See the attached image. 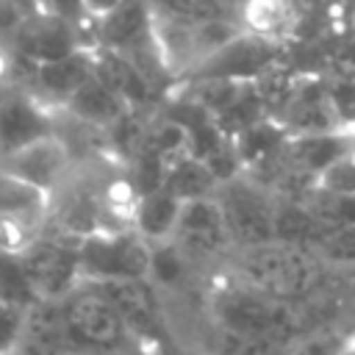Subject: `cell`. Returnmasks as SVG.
<instances>
[{"label": "cell", "mask_w": 355, "mask_h": 355, "mask_svg": "<svg viewBox=\"0 0 355 355\" xmlns=\"http://www.w3.org/2000/svg\"><path fill=\"white\" fill-rule=\"evenodd\" d=\"M75 166H78V155L72 153V147L58 130L28 141L25 147L14 150L0 161V169L47 191L50 197L72 178Z\"/></svg>", "instance_id": "6"}, {"label": "cell", "mask_w": 355, "mask_h": 355, "mask_svg": "<svg viewBox=\"0 0 355 355\" xmlns=\"http://www.w3.org/2000/svg\"><path fill=\"white\" fill-rule=\"evenodd\" d=\"M64 105L86 125H116L125 116V97L108 80H103L97 69Z\"/></svg>", "instance_id": "9"}, {"label": "cell", "mask_w": 355, "mask_h": 355, "mask_svg": "<svg viewBox=\"0 0 355 355\" xmlns=\"http://www.w3.org/2000/svg\"><path fill=\"white\" fill-rule=\"evenodd\" d=\"M36 69V83L58 97V100H69L92 75H94V64L86 58L83 50H75L64 58H55V61H44V64H33Z\"/></svg>", "instance_id": "11"}, {"label": "cell", "mask_w": 355, "mask_h": 355, "mask_svg": "<svg viewBox=\"0 0 355 355\" xmlns=\"http://www.w3.org/2000/svg\"><path fill=\"white\" fill-rule=\"evenodd\" d=\"M180 205H183V200H178L166 189L139 194L136 208H133V230L139 236H144L150 244L169 241L175 233L178 216H180Z\"/></svg>", "instance_id": "10"}, {"label": "cell", "mask_w": 355, "mask_h": 355, "mask_svg": "<svg viewBox=\"0 0 355 355\" xmlns=\"http://www.w3.org/2000/svg\"><path fill=\"white\" fill-rule=\"evenodd\" d=\"M97 31H100V39L114 47V50H122V47H133L144 39L147 33V14H144V6L139 0H125L119 8H114L108 17L97 19Z\"/></svg>", "instance_id": "13"}, {"label": "cell", "mask_w": 355, "mask_h": 355, "mask_svg": "<svg viewBox=\"0 0 355 355\" xmlns=\"http://www.w3.org/2000/svg\"><path fill=\"white\" fill-rule=\"evenodd\" d=\"M55 130L53 116L28 97H6L0 100V161L28 141L47 136Z\"/></svg>", "instance_id": "8"}, {"label": "cell", "mask_w": 355, "mask_h": 355, "mask_svg": "<svg viewBox=\"0 0 355 355\" xmlns=\"http://www.w3.org/2000/svg\"><path fill=\"white\" fill-rule=\"evenodd\" d=\"M313 191L322 197L355 200V150L344 153L330 166H324L313 180Z\"/></svg>", "instance_id": "14"}, {"label": "cell", "mask_w": 355, "mask_h": 355, "mask_svg": "<svg viewBox=\"0 0 355 355\" xmlns=\"http://www.w3.org/2000/svg\"><path fill=\"white\" fill-rule=\"evenodd\" d=\"M164 189L169 194H175L178 200H197V197H211L219 189V178L214 175V169L208 166L205 158L186 153L175 161H169L166 166V178H164Z\"/></svg>", "instance_id": "12"}, {"label": "cell", "mask_w": 355, "mask_h": 355, "mask_svg": "<svg viewBox=\"0 0 355 355\" xmlns=\"http://www.w3.org/2000/svg\"><path fill=\"white\" fill-rule=\"evenodd\" d=\"M14 6L22 11V17H33L42 11V0H14Z\"/></svg>", "instance_id": "19"}, {"label": "cell", "mask_w": 355, "mask_h": 355, "mask_svg": "<svg viewBox=\"0 0 355 355\" xmlns=\"http://www.w3.org/2000/svg\"><path fill=\"white\" fill-rule=\"evenodd\" d=\"M125 0H80V8L83 14H89L92 19H103L108 17L114 8H119Z\"/></svg>", "instance_id": "18"}, {"label": "cell", "mask_w": 355, "mask_h": 355, "mask_svg": "<svg viewBox=\"0 0 355 355\" xmlns=\"http://www.w3.org/2000/svg\"><path fill=\"white\" fill-rule=\"evenodd\" d=\"M58 305L75 355H125L133 344H141L116 305L92 280H80Z\"/></svg>", "instance_id": "2"}, {"label": "cell", "mask_w": 355, "mask_h": 355, "mask_svg": "<svg viewBox=\"0 0 355 355\" xmlns=\"http://www.w3.org/2000/svg\"><path fill=\"white\" fill-rule=\"evenodd\" d=\"M28 305L0 300V355H17L25 338Z\"/></svg>", "instance_id": "15"}, {"label": "cell", "mask_w": 355, "mask_h": 355, "mask_svg": "<svg viewBox=\"0 0 355 355\" xmlns=\"http://www.w3.org/2000/svg\"><path fill=\"white\" fill-rule=\"evenodd\" d=\"M50 194L0 169V252L19 255L50 222Z\"/></svg>", "instance_id": "5"}, {"label": "cell", "mask_w": 355, "mask_h": 355, "mask_svg": "<svg viewBox=\"0 0 355 355\" xmlns=\"http://www.w3.org/2000/svg\"><path fill=\"white\" fill-rule=\"evenodd\" d=\"M83 280H108V277H147L153 263V244L139 236L133 227L103 230L80 239L78 247Z\"/></svg>", "instance_id": "4"}, {"label": "cell", "mask_w": 355, "mask_h": 355, "mask_svg": "<svg viewBox=\"0 0 355 355\" xmlns=\"http://www.w3.org/2000/svg\"><path fill=\"white\" fill-rule=\"evenodd\" d=\"M230 266V275L291 302H300L305 294H311L319 286L322 272L327 269L313 247L280 239L233 250Z\"/></svg>", "instance_id": "1"}, {"label": "cell", "mask_w": 355, "mask_h": 355, "mask_svg": "<svg viewBox=\"0 0 355 355\" xmlns=\"http://www.w3.org/2000/svg\"><path fill=\"white\" fill-rule=\"evenodd\" d=\"M14 33H17L19 55H25L33 64L55 61V58H64V55L80 50L78 36L72 33V19H64V17H55L47 11L25 17Z\"/></svg>", "instance_id": "7"}, {"label": "cell", "mask_w": 355, "mask_h": 355, "mask_svg": "<svg viewBox=\"0 0 355 355\" xmlns=\"http://www.w3.org/2000/svg\"><path fill=\"white\" fill-rule=\"evenodd\" d=\"M78 247H80V239L47 222L42 236L19 252L22 269L31 280L36 300H61L83 280Z\"/></svg>", "instance_id": "3"}, {"label": "cell", "mask_w": 355, "mask_h": 355, "mask_svg": "<svg viewBox=\"0 0 355 355\" xmlns=\"http://www.w3.org/2000/svg\"><path fill=\"white\" fill-rule=\"evenodd\" d=\"M42 11L55 14V17H64V19H72V22L83 14L80 0H42Z\"/></svg>", "instance_id": "16"}, {"label": "cell", "mask_w": 355, "mask_h": 355, "mask_svg": "<svg viewBox=\"0 0 355 355\" xmlns=\"http://www.w3.org/2000/svg\"><path fill=\"white\" fill-rule=\"evenodd\" d=\"M22 11L14 6V0H0V33H14L22 22Z\"/></svg>", "instance_id": "17"}]
</instances>
